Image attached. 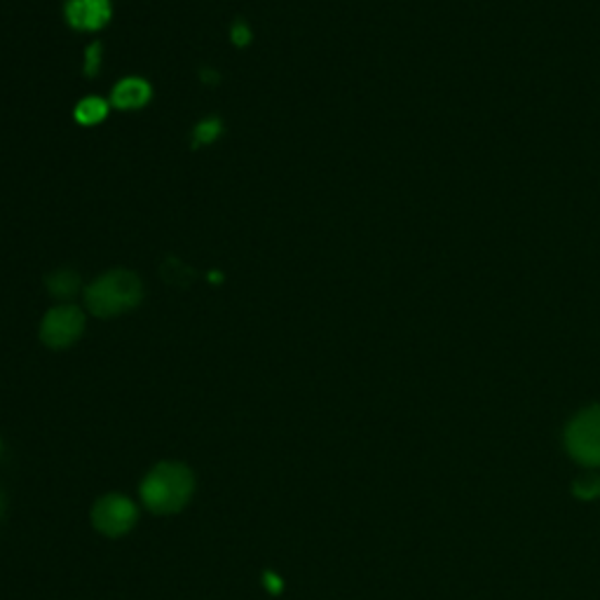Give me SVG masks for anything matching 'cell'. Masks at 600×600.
<instances>
[{"label": "cell", "instance_id": "1", "mask_svg": "<svg viewBox=\"0 0 600 600\" xmlns=\"http://www.w3.org/2000/svg\"><path fill=\"white\" fill-rule=\"evenodd\" d=\"M195 491V479L186 464L162 462L141 483V502L153 514L181 511Z\"/></svg>", "mask_w": 600, "mask_h": 600}, {"label": "cell", "instance_id": "2", "mask_svg": "<svg viewBox=\"0 0 600 600\" xmlns=\"http://www.w3.org/2000/svg\"><path fill=\"white\" fill-rule=\"evenodd\" d=\"M141 298L143 284L132 270H110L85 289L87 310L104 319L134 310Z\"/></svg>", "mask_w": 600, "mask_h": 600}, {"label": "cell", "instance_id": "3", "mask_svg": "<svg viewBox=\"0 0 600 600\" xmlns=\"http://www.w3.org/2000/svg\"><path fill=\"white\" fill-rule=\"evenodd\" d=\"M565 448L581 467H600V407L584 409L565 427Z\"/></svg>", "mask_w": 600, "mask_h": 600}, {"label": "cell", "instance_id": "4", "mask_svg": "<svg viewBox=\"0 0 600 600\" xmlns=\"http://www.w3.org/2000/svg\"><path fill=\"white\" fill-rule=\"evenodd\" d=\"M85 331V315L75 305H59L47 313L40 323V340L47 348H71Z\"/></svg>", "mask_w": 600, "mask_h": 600}, {"label": "cell", "instance_id": "5", "mask_svg": "<svg viewBox=\"0 0 600 600\" xmlns=\"http://www.w3.org/2000/svg\"><path fill=\"white\" fill-rule=\"evenodd\" d=\"M139 518V509L129 497L125 495H106L96 502L92 509L94 528L108 534V538H120L134 528Z\"/></svg>", "mask_w": 600, "mask_h": 600}, {"label": "cell", "instance_id": "6", "mask_svg": "<svg viewBox=\"0 0 600 600\" xmlns=\"http://www.w3.org/2000/svg\"><path fill=\"white\" fill-rule=\"evenodd\" d=\"M110 0H67V20L75 31H99L110 22Z\"/></svg>", "mask_w": 600, "mask_h": 600}, {"label": "cell", "instance_id": "7", "mask_svg": "<svg viewBox=\"0 0 600 600\" xmlns=\"http://www.w3.org/2000/svg\"><path fill=\"white\" fill-rule=\"evenodd\" d=\"M153 87L143 78H125L113 87L110 104L120 110H139L151 102Z\"/></svg>", "mask_w": 600, "mask_h": 600}, {"label": "cell", "instance_id": "8", "mask_svg": "<svg viewBox=\"0 0 600 600\" xmlns=\"http://www.w3.org/2000/svg\"><path fill=\"white\" fill-rule=\"evenodd\" d=\"M73 116L80 125H85V127L99 125L108 116V102H104L102 96H85V99L75 106Z\"/></svg>", "mask_w": 600, "mask_h": 600}, {"label": "cell", "instance_id": "9", "mask_svg": "<svg viewBox=\"0 0 600 600\" xmlns=\"http://www.w3.org/2000/svg\"><path fill=\"white\" fill-rule=\"evenodd\" d=\"M47 286H50L52 296L71 298V296H75V291L80 286V278L73 270H59L52 274L50 280H47Z\"/></svg>", "mask_w": 600, "mask_h": 600}, {"label": "cell", "instance_id": "10", "mask_svg": "<svg viewBox=\"0 0 600 600\" xmlns=\"http://www.w3.org/2000/svg\"><path fill=\"white\" fill-rule=\"evenodd\" d=\"M223 132V125L221 120L216 118H207L202 120L198 127H195V143H200V145H209V143H214Z\"/></svg>", "mask_w": 600, "mask_h": 600}, {"label": "cell", "instance_id": "11", "mask_svg": "<svg viewBox=\"0 0 600 600\" xmlns=\"http://www.w3.org/2000/svg\"><path fill=\"white\" fill-rule=\"evenodd\" d=\"M99 63H102V45L94 43L85 52V75L94 78L96 73H99Z\"/></svg>", "mask_w": 600, "mask_h": 600}, {"label": "cell", "instance_id": "12", "mask_svg": "<svg viewBox=\"0 0 600 600\" xmlns=\"http://www.w3.org/2000/svg\"><path fill=\"white\" fill-rule=\"evenodd\" d=\"M254 34L247 22H235L231 28V40L235 43V47H247L251 43Z\"/></svg>", "mask_w": 600, "mask_h": 600}, {"label": "cell", "instance_id": "13", "mask_svg": "<svg viewBox=\"0 0 600 600\" xmlns=\"http://www.w3.org/2000/svg\"><path fill=\"white\" fill-rule=\"evenodd\" d=\"M266 579H268V589H270V591H280V579H278V577H274V575H266Z\"/></svg>", "mask_w": 600, "mask_h": 600}, {"label": "cell", "instance_id": "14", "mask_svg": "<svg viewBox=\"0 0 600 600\" xmlns=\"http://www.w3.org/2000/svg\"><path fill=\"white\" fill-rule=\"evenodd\" d=\"M3 507H5L3 505V495H0V516H3Z\"/></svg>", "mask_w": 600, "mask_h": 600}]
</instances>
